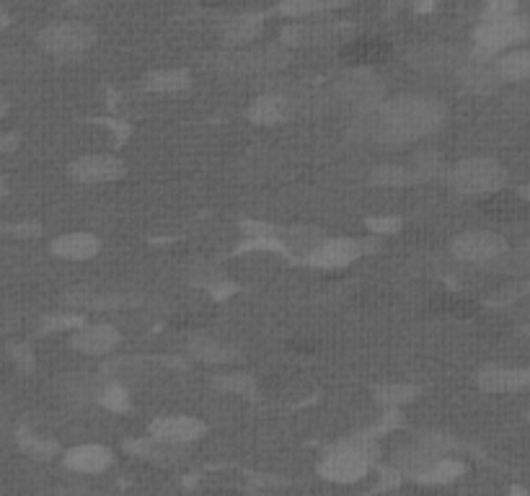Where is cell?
Here are the masks:
<instances>
[{"mask_svg":"<svg viewBox=\"0 0 530 496\" xmlns=\"http://www.w3.org/2000/svg\"><path fill=\"white\" fill-rule=\"evenodd\" d=\"M445 109L427 96H396L383 101L375 112L360 114L362 137L383 145L417 143L443 127Z\"/></svg>","mask_w":530,"mask_h":496,"instance_id":"cell-1","label":"cell"},{"mask_svg":"<svg viewBox=\"0 0 530 496\" xmlns=\"http://www.w3.org/2000/svg\"><path fill=\"white\" fill-rule=\"evenodd\" d=\"M523 42H530V16L512 13L505 19H481L474 29V57L492 60Z\"/></svg>","mask_w":530,"mask_h":496,"instance_id":"cell-2","label":"cell"},{"mask_svg":"<svg viewBox=\"0 0 530 496\" xmlns=\"http://www.w3.org/2000/svg\"><path fill=\"white\" fill-rule=\"evenodd\" d=\"M450 184L461 194L492 197L507 184V171L494 158H466L450 171Z\"/></svg>","mask_w":530,"mask_h":496,"instance_id":"cell-3","label":"cell"},{"mask_svg":"<svg viewBox=\"0 0 530 496\" xmlns=\"http://www.w3.org/2000/svg\"><path fill=\"white\" fill-rule=\"evenodd\" d=\"M383 93L386 88L378 81V75L370 73V68H352L334 86V96L339 104L350 106L357 114L375 112L383 104Z\"/></svg>","mask_w":530,"mask_h":496,"instance_id":"cell-4","label":"cell"},{"mask_svg":"<svg viewBox=\"0 0 530 496\" xmlns=\"http://www.w3.org/2000/svg\"><path fill=\"white\" fill-rule=\"evenodd\" d=\"M39 47L55 57H78L86 50H91L96 42L94 26L83 24V21H57V24L44 26L39 31Z\"/></svg>","mask_w":530,"mask_h":496,"instance_id":"cell-5","label":"cell"},{"mask_svg":"<svg viewBox=\"0 0 530 496\" xmlns=\"http://www.w3.org/2000/svg\"><path fill=\"white\" fill-rule=\"evenodd\" d=\"M287 44H267V47H249V50H236L231 55L220 57V68L225 73H272L280 70L290 57Z\"/></svg>","mask_w":530,"mask_h":496,"instance_id":"cell-6","label":"cell"},{"mask_svg":"<svg viewBox=\"0 0 530 496\" xmlns=\"http://www.w3.org/2000/svg\"><path fill=\"white\" fill-rule=\"evenodd\" d=\"M453 256L468 264H497L510 251L507 241L494 230H466L450 243Z\"/></svg>","mask_w":530,"mask_h":496,"instance_id":"cell-7","label":"cell"},{"mask_svg":"<svg viewBox=\"0 0 530 496\" xmlns=\"http://www.w3.org/2000/svg\"><path fill=\"white\" fill-rule=\"evenodd\" d=\"M370 471L368 450L357 442H344L337 450H331L321 463V473L337 484H355Z\"/></svg>","mask_w":530,"mask_h":496,"instance_id":"cell-8","label":"cell"},{"mask_svg":"<svg viewBox=\"0 0 530 496\" xmlns=\"http://www.w3.org/2000/svg\"><path fill=\"white\" fill-rule=\"evenodd\" d=\"M409 65L422 73H456L461 68L466 57H463L461 50L450 47V44L443 42H430L422 44V47H414L409 55H406Z\"/></svg>","mask_w":530,"mask_h":496,"instance_id":"cell-9","label":"cell"},{"mask_svg":"<svg viewBox=\"0 0 530 496\" xmlns=\"http://www.w3.org/2000/svg\"><path fill=\"white\" fill-rule=\"evenodd\" d=\"M362 256V243L355 238H324L308 254V264L316 269H342Z\"/></svg>","mask_w":530,"mask_h":496,"instance_id":"cell-10","label":"cell"},{"mask_svg":"<svg viewBox=\"0 0 530 496\" xmlns=\"http://www.w3.org/2000/svg\"><path fill=\"white\" fill-rule=\"evenodd\" d=\"M150 434L166 445H189V442L200 440L205 434V424L194 416H163L150 424Z\"/></svg>","mask_w":530,"mask_h":496,"instance_id":"cell-11","label":"cell"},{"mask_svg":"<svg viewBox=\"0 0 530 496\" xmlns=\"http://www.w3.org/2000/svg\"><path fill=\"white\" fill-rule=\"evenodd\" d=\"M393 52L391 42L383 37H357L344 42L342 47V60L352 68H370V65H378V62L388 60Z\"/></svg>","mask_w":530,"mask_h":496,"instance_id":"cell-12","label":"cell"},{"mask_svg":"<svg viewBox=\"0 0 530 496\" xmlns=\"http://www.w3.org/2000/svg\"><path fill=\"white\" fill-rule=\"evenodd\" d=\"M70 174L81 184H106V181H117L125 174V163L112 155H86L70 166Z\"/></svg>","mask_w":530,"mask_h":496,"instance_id":"cell-13","label":"cell"},{"mask_svg":"<svg viewBox=\"0 0 530 496\" xmlns=\"http://www.w3.org/2000/svg\"><path fill=\"white\" fill-rule=\"evenodd\" d=\"M479 385L489 393L530 391V367L489 365L479 372Z\"/></svg>","mask_w":530,"mask_h":496,"instance_id":"cell-14","label":"cell"},{"mask_svg":"<svg viewBox=\"0 0 530 496\" xmlns=\"http://www.w3.org/2000/svg\"><path fill=\"white\" fill-rule=\"evenodd\" d=\"M458 81L466 88L468 93H479V96H487V93H494L502 83L499 78L494 62L481 60V57H474V60H466L461 68L456 70Z\"/></svg>","mask_w":530,"mask_h":496,"instance_id":"cell-15","label":"cell"},{"mask_svg":"<svg viewBox=\"0 0 530 496\" xmlns=\"http://www.w3.org/2000/svg\"><path fill=\"white\" fill-rule=\"evenodd\" d=\"M70 344L83 354H109L119 344V331L109 323L83 326V329L75 331Z\"/></svg>","mask_w":530,"mask_h":496,"instance_id":"cell-16","label":"cell"},{"mask_svg":"<svg viewBox=\"0 0 530 496\" xmlns=\"http://www.w3.org/2000/svg\"><path fill=\"white\" fill-rule=\"evenodd\" d=\"M114 453L104 445H81L73 447L65 455V465L75 473H101L112 465Z\"/></svg>","mask_w":530,"mask_h":496,"instance_id":"cell-17","label":"cell"},{"mask_svg":"<svg viewBox=\"0 0 530 496\" xmlns=\"http://www.w3.org/2000/svg\"><path fill=\"white\" fill-rule=\"evenodd\" d=\"M293 106V101L282 93H267L249 106V119L254 124H280L293 117Z\"/></svg>","mask_w":530,"mask_h":496,"instance_id":"cell-18","label":"cell"},{"mask_svg":"<svg viewBox=\"0 0 530 496\" xmlns=\"http://www.w3.org/2000/svg\"><path fill=\"white\" fill-rule=\"evenodd\" d=\"M502 83H528L530 81V47H515L494 57Z\"/></svg>","mask_w":530,"mask_h":496,"instance_id":"cell-19","label":"cell"},{"mask_svg":"<svg viewBox=\"0 0 530 496\" xmlns=\"http://www.w3.org/2000/svg\"><path fill=\"white\" fill-rule=\"evenodd\" d=\"M52 254L60 259L83 261L99 254V241L91 233H68L52 243Z\"/></svg>","mask_w":530,"mask_h":496,"instance_id":"cell-20","label":"cell"},{"mask_svg":"<svg viewBox=\"0 0 530 496\" xmlns=\"http://www.w3.org/2000/svg\"><path fill=\"white\" fill-rule=\"evenodd\" d=\"M331 37H334V29H331V26L300 21V24L287 26V29L282 31V44H287V47H308V44L329 42Z\"/></svg>","mask_w":530,"mask_h":496,"instance_id":"cell-21","label":"cell"},{"mask_svg":"<svg viewBox=\"0 0 530 496\" xmlns=\"http://www.w3.org/2000/svg\"><path fill=\"white\" fill-rule=\"evenodd\" d=\"M262 29H264L262 16H251V13H246V16H238V19H231L225 24L223 37L225 42L233 44V47H244V44L259 39Z\"/></svg>","mask_w":530,"mask_h":496,"instance_id":"cell-22","label":"cell"},{"mask_svg":"<svg viewBox=\"0 0 530 496\" xmlns=\"http://www.w3.org/2000/svg\"><path fill=\"white\" fill-rule=\"evenodd\" d=\"M192 78L187 70H156L145 78L143 86L153 93H179L187 91Z\"/></svg>","mask_w":530,"mask_h":496,"instance_id":"cell-23","label":"cell"},{"mask_svg":"<svg viewBox=\"0 0 530 496\" xmlns=\"http://www.w3.org/2000/svg\"><path fill=\"white\" fill-rule=\"evenodd\" d=\"M463 473H466V465H463L461 460L443 458V455H440V458H437L427 471L419 473L417 478L422 484H453Z\"/></svg>","mask_w":530,"mask_h":496,"instance_id":"cell-24","label":"cell"},{"mask_svg":"<svg viewBox=\"0 0 530 496\" xmlns=\"http://www.w3.org/2000/svg\"><path fill=\"white\" fill-rule=\"evenodd\" d=\"M192 354H194V357H197V360L210 362V365H223V362L236 360V354H233V349L223 347V344H215V341H212V339L194 341V344H192Z\"/></svg>","mask_w":530,"mask_h":496,"instance_id":"cell-25","label":"cell"},{"mask_svg":"<svg viewBox=\"0 0 530 496\" xmlns=\"http://www.w3.org/2000/svg\"><path fill=\"white\" fill-rule=\"evenodd\" d=\"M414 179H419L414 166L406 168V166H388V163H383V166L373 174V181L381 186H406L412 184Z\"/></svg>","mask_w":530,"mask_h":496,"instance_id":"cell-26","label":"cell"},{"mask_svg":"<svg viewBox=\"0 0 530 496\" xmlns=\"http://www.w3.org/2000/svg\"><path fill=\"white\" fill-rule=\"evenodd\" d=\"M326 6H329L326 0H282L280 13L287 19H308L324 11Z\"/></svg>","mask_w":530,"mask_h":496,"instance_id":"cell-27","label":"cell"},{"mask_svg":"<svg viewBox=\"0 0 530 496\" xmlns=\"http://www.w3.org/2000/svg\"><path fill=\"white\" fill-rule=\"evenodd\" d=\"M287 241H290V246L295 248V251H303V254H311L313 248L318 246V243L324 241V236L321 233H316V230H308V228H295L290 236H287Z\"/></svg>","mask_w":530,"mask_h":496,"instance_id":"cell-28","label":"cell"},{"mask_svg":"<svg viewBox=\"0 0 530 496\" xmlns=\"http://www.w3.org/2000/svg\"><path fill=\"white\" fill-rule=\"evenodd\" d=\"M414 396H417V388H412V385H383V388H378V398L388 406H399V403L412 401Z\"/></svg>","mask_w":530,"mask_h":496,"instance_id":"cell-29","label":"cell"},{"mask_svg":"<svg viewBox=\"0 0 530 496\" xmlns=\"http://www.w3.org/2000/svg\"><path fill=\"white\" fill-rule=\"evenodd\" d=\"M481 3H484L481 19H505L518 13V0H481Z\"/></svg>","mask_w":530,"mask_h":496,"instance_id":"cell-30","label":"cell"},{"mask_svg":"<svg viewBox=\"0 0 530 496\" xmlns=\"http://www.w3.org/2000/svg\"><path fill=\"white\" fill-rule=\"evenodd\" d=\"M101 403H104L106 409H112V411H127L130 398H127L125 388H119V385H109V388L101 393Z\"/></svg>","mask_w":530,"mask_h":496,"instance_id":"cell-31","label":"cell"},{"mask_svg":"<svg viewBox=\"0 0 530 496\" xmlns=\"http://www.w3.org/2000/svg\"><path fill=\"white\" fill-rule=\"evenodd\" d=\"M21 445H24L26 453L34 455V458H50V455L55 453V445H52V442L37 440V437H21Z\"/></svg>","mask_w":530,"mask_h":496,"instance_id":"cell-32","label":"cell"},{"mask_svg":"<svg viewBox=\"0 0 530 496\" xmlns=\"http://www.w3.org/2000/svg\"><path fill=\"white\" fill-rule=\"evenodd\" d=\"M218 385L220 388H225V391H236V393H244L246 388H249V378H238V375H228V378H218Z\"/></svg>","mask_w":530,"mask_h":496,"instance_id":"cell-33","label":"cell"},{"mask_svg":"<svg viewBox=\"0 0 530 496\" xmlns=\"http://www.w3.org/2000/svg\"><path fill=\"white\" fill-rule=\"evenodd\" d=\"M368 225L373 230H383V233H388V230H396V225H399V220H391V217H383V220H370Z\"/></svg>","mask_w":530,"mask_h":496,"instance_id":"cell-34","label":"cell"},{"mask_svg":"<svg viewBox=\"0 0 530 496\" xmlns=\"http://www.w3.org/2000/svg\"><path fill=\"white\" fill-rule=\"evenodd\" d=\"M13 145H16V137L6 135V132H0V153H6V150H11Z\"/></svg>","mask_w":530,"mask_h":496,"instance_id":"cell-35","label":"cell"},{"mask_svg":"<svg viewBox=\"0 0 530 496\" xmlns=\"http://www.w3.org/2000/svg\"><path fill=\"white\" fill-rule=\"evenodd\" d=\"M518 251H520V254H523V256H525V261H528V264H530V241H525V243H523V246H520V248H518Z\"/></svg>","mask_w":530,"mask_h":496,"instance_id":"cell-36","label":"cell"},{"mask_svg":"<svg viewBox=\"0 0 530 496\" xmlns=\"http://www.w3.org/2000/svg\"><path fill=\"white\" fill-rule=\"evenodd\" d=\"M520 197H523L525 202H530V184H525L523 189H520Z\"/></svg>","mask_w":530,"mask_h":496,"instance_id":"cell-37","label":"cell"},{"mask_svg":"<svg viewBox=\"0 0 530 496\" xmlns=\"http://www.w3.org/2000/svg\"><path fill=\"white\" fill-rule=\"evenodd\" d=\"M6 109H8V104L3 99H0V117H3V114H6Z\"/></svg>","mask_w":530,"mask_h":496,"instance_id":"cell-38","label":"cell"},{"mask_svg":"<svg viewBox=\"0 0 530 496\" xmlns=\"http://www.w3.org/2000/svg\"><path fill=\"white\" fill-rule=\"evenodd\" d=\"M6 13H3V11H0V26H6Z\"/></svg>","mask_w":530,"mask_h":496,"instance_id":"cell-39","label":"cell"}]
</instances>
